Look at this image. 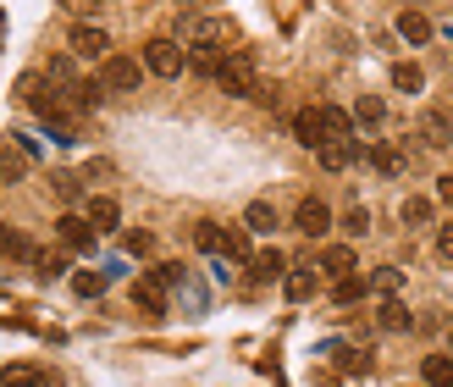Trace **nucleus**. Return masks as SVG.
<instances>
[{
    "mask_svg": "<svg viewBox=\"0 0 453 387\" xmlns=\"http://www.w3.org/2000/svg\"><path fill=\"white\" fill-rule=\"evenodd\" d=\"M216 83H221V95L255 100V95H260V73H255V56H249V50H226V61H221Z\"/></svg>",
    "mask_w": 453,
    "mask_h": 387,
    "instance_id": "nucleus-1",
    "label": "nucleus"
},
{
    "mask_svg": "<svg viewBox=\"0 0 453 387\" xmlns=\"http://www.w3.org/2000/svg\"><path fill=\"white\" fill-rule=\"evenodd\" d=\"M17 89H22V100H28V105L39 111V117H50V122H66V111H73L61 89H56L50 78H39V73H28V78H22Z\"/></svg>",
    "mask_w": 453,
    "mask_h": 387,
    "instance_id": "nucleus-2",
    "label": "nucleus"
},
{
    "mask_svg": "<svg viewBox=\"0 0 453 387\" xmlns=\"http://www.w3.org/2000/svg\"><path fill=\"white\" fill-rule=\"evenodd\" d=\"M144 78V61L139 56H105L100 61V89H111V95H133Z\"/></svg>",
    "mask_w": 453,
    "mask_h": 387,
    "instance_id": "nucleus-3",
    "label": "nucleus"
},
{
    "mask_svg": "<svg viewBox=\"0 0 453 387\" xmlns=\"http://www.w3.org/2000/svg\"><path fill=\"white\" fill-rule=\"evenodd\" d=\"M183 61H188V50L177 39H150L144 44V73H155V78H177Z\"/></svg>",
    "mask_w": 453,
    "mask_h": 387,
    "instance_id": "nucleus-4",
    "label": "nucleus"
},
{
    "mask_svg": "<svg viewBox=\"0 0 453 387\" xmlns=\"http://www.w3.org/2000/svg\"><path fill=\"white\" fill-rule=\"evenodd\" d=\"M293 227H299L304 238H326L332 233V211H326V199H299V211H293Z\"/></svg>",
    "mask_w": 453,
    "mask_h": 387,
    "instance_id": "nucleus-5",
    "label": "nucleus"
},
{
    "mask_svg": "<svg viewBox=\"0 0 453 387\" xmlns=\"http://www.w3.org/2000/svg\"><path fill=\"white\" fill-rule=\"evenodd\" d=\"M73 56L78 61H105L111 56V34L95 28V22H78V28H73Z\"/></svg>",
    "mask_w": 453,
    "mask_h": 387,
    "instance_id": "nucleus-6",
    "label": "nucleus"
},
{
    "mask_svg": "<svg viewBox=\"0 0 453 387\" xmlns=\"http://www.w3.org/2000/svg\"><path fill=\"white\" fill-rule=\"evenodd\" d=\"M56 238H61V249H66V255H88V249H95V227H88L83 216H61L56 221Z\"/></svg>",
    "mask_w": 453,
    "mask_h": 387,
    "instance_id": "nucleus-7",
    "label": "nucleus"
},
{
    "mask_svg": "<svg viewBox=\"0 0 453 387\" xmlns=\"http://www.w3.org/2000/svg\"><path fill=\"white\" fill-rule=\"evenodd\" d=\"M188 44H216V50H226V44H233V22L226 17H194L188 22Z\"/></svg>",
    "mask_w": 453,
    "mask_h": 387,
    "instance_id": "nucleus-8",
    "label": "nucleus"
},
{
    "mask_svg": "<svg viewBox=\"0 0 453 387\" xmlns=\"http://www.w3.org/2000/svg\"><path fill=\"white\" fill-rule=\"evenodd\" d=\"M133 305H139V315H150V321H155V315H166V288L155 283V271H144V277L133 283Z\"/></svg>",
    "mask_w": 453,
    "mask_h": 387,
    "instance_id": "nucleus-9",
    "label": "nucleus"
},
{
    "mask_svg": "<svg viewBox=\"0 0 453 387\" xmlns=\"http://www.w3.org/2000/svg\"><path fill=\"white\" fill-rule=\"evenodd\" d=\"M315 111H321V139L326 144H349L354 139V117H349V111H337V105H315Z\"/></svg>",
    "mask_w": 453,
    "mask_h": 387,
    "instance_id": "nucleus-10",
    "label": "nucleus"
},
{
    "mask_svg": "<svg viewBox=\"0 0 453 387\" xmlns=\"http://www.w3.org/2000/svg\"><path fill=\"white\" fill-rule=\"evenodd\" d=\"M0 387H50V376L39 366H28V360H12V366L0 371Z\"/></svg>",
    "mask_w": 453,
    "mask_h": 387,
    "instance_id": "nucleus-11",
    "label": "nucleus"
},
{
    "mask_svg": "<svg viewBox=\"0 0 453 387\" xmlns=\"http://www.w3.org/2000/svg\"><path fill=\"white\" fill-rule=\"evenodd\" d=\"M83 221L95 227V233H117V221H122V211H117V199H88V211H83Z\"/></svg>",
    "mask_w": 453,
    "mask_h": 387,
    "instance_id": "nucleus-12",
    "label": "nucleus"
},
{
    "mask_svg": "<svg viewBox=\"0 0 453 387\" xmlns=\"http://www.w3.org/2000/svg\"><path fill=\"white\" fill-rule=\"evenodd\" d=\"M221 260H255V249H249V227H221Z\"/></svg>",
    "mask_w": 453,
    "mask_h": 387,
    "instance_id": "nucleus-13",
    "label": "nucleus"
},
{
    "mask_svg": "<svg viewBox=\"0 0 453 387\" xmlns=\"http://www.w3.org/2000/svg\"><path fill=\"white\" fill-rule=\"evenodd\" d=\"M249 271H255V283H277L288 271V255H282V249H260V255L249 260Z\"/></svg>",
    "mask_w": 453,
    "mask_h": 387,
    "instance_id": "nucleus-14",
    "label": "nucleus"
},
{
    "mask_svg": "<svg viewBox=\"0 0 453 387\" xmlns=\"http://www.w3.org/2000/svg\"><path fill=\"white\" fill-rule=\"evenodd\" d=\"M293 139H299V144H310V150H321L326 139H321V111H299V117H293Z\"/></svg>",
    "mask_w": 453,
    "mask_h": 387,
    "instance_id": "nucleus-15",
    "label": "nucleus"
},
{
    "mask_svg": "<svg viewBox=\"0 0 453 387\" xmlns=\"http://www.w3.org/2000/svg\"><path fill=\"white\" fill-rule=\"evenodd\" d=\"M420 376H426V387H453V354H426Z\"/></svg>",
    "mask_w": 453,
    "mask_h": 387,
    "instance_id": "nucleus-16",
    "label": "nucleus"
},
{
    "mask_svg": "<svg viewBox=\"0 0 453 387\" xmlns=\"http://www.w3.org/2000/svg\"><path fill=\"white\" fill-rule=\"evenodd\" d=\"M34 255H39V249L22 238L17 227H0V260H34Z\"/></svg>",
    "mask_w": 453,
    "mask_h": 387,
    "instance_id": "nucleus-17",
    "label": "nucleus"
},
{
    "mask_svg": "<svg viewBox=\"0 0 453 387\" xmlns=\"http://www.w3.org/2000/svg\"><path fill=\"white\" fill-rule=\"evenodd\" d=\"M398 34L410 39V44H426L437 28H432V17H426V12H403V17H398Z\"/></svg>",
    "mask_w": 453,
    "mask_h": 387,
    "instance_id": "nucleus-18",
    "label": "nucleus"
},
{
    "mask_svg": "<svg viewBox=\"0 0 453 387\" xmlns=\"http://www.w3.org/2000/svg\"><path fill=\"white\" fill-rule=\"evenodd\" d=\"M221 61H226V50H216V44H188V66L194 73H221Z\"/></svg>",
    "mask_w": 453,
    "mask_h": 387,
    "instance_id": "nucleus-19",
    "label": "nucleus"
},
{
    "mask_svg": "<svg viewBox=\"0 0 453 387\" xmlns=\"http://www.w3.org/2000/svg\"><path fill=\"white\" fill-rule=\"evenodd\" d=\"M321 271H332V277H349V271H354V249H349V244H326V249H321Z\"/></svg>",
    "mask_w": 453,
    "mask_h": 387,
    "instance_id": "nucleus-20",
    "label": "nucleus"
},
{
    "mask_svg": "<svg viewBox=\"0 0 453 387\" xmlns=\"http://www.w3.org/2000/svg\"><path fill=\"white\" fill-rule=\"evenodd\" d=\"M243 227H249V233H271V227H277V205H271V199H255V205L243 211Z\"/></svg>",
    "mask_w": 453,
    "mask_h": 387,
    "instance_id": "nucleus-21",
    "label": "nucleus"
},
{
    "mask_svg": "<svg viewBox=\"0 0 453 387\" xmlns=\"http://www.w3.org/2000/svg\"><path fill=\"white\" fill-rule=\"evenodd\" d=\"M365 288H371V283L359 277V271H349V277L332 283V299H337V305H354V299H365Z\"/></svg>",
    "mask_w": 453,
    "mask_h": 387,
    "instance_id": "nucleus-22",
    "label": "nucleus"
},
{
    "mask_svg": "<svg viewBox=\"0 0 453 387\" xmlns=\"http://www.w3.org/2000/svg\"><path fill=\"white\" fill-rule=\"evenodd\" d=\"M22 172H28V150H12L6 144V150H0V183H17Z\"/></svg>",
    "mask_w": 453,
    "mask_h": 387,
    "instance_id": "nucleus-23",
    "label": "nucleus"
},
{
    "mask_svg": "<svg viewBox=\"0 0 453 387\" xmlns=\"http://www.w3.org/2000/svg\"><path fill=\"white\" fill-rule=\"evenodd\" d=\"M371 161H376V172H388V177H398L403 166H410L403 150H393V144H371Z\"/></svg>",
    "mask_w": 453,
    "mask_h": 387,
    "instance_id": "nucleus-24",
    "label": "nucleus"
},
{
    "mask_svg": "<svg viewBox=\"0 0 453 387\" xmlns=\"http://www.w3.org/2000/svg\"><path fill=\"white\" fill-rule=\"evenodd\" d=\"M398 216L410 221V227H432V199H420V194H410L398 205Z\"/></svg>",
    "mask_w": 453,
    "mask_h": 387,
    "instance_id": "nucleus-25",
    "label": "nucleus"
},
{
    "mask_svg": "<svg viewBox=\"0 0 453 387\" xmlns=\"http://www.w3.org/2000/svg\"><path fill=\"white\" fill-rule=\"evenodd\" d=\"M393 83L403 89V95H420V89H426V73H420L415 61H398V66H393Z\"/></svg>",
    "mask_w": 453,
    "mask_h": 387,
    "instance_id": "nucleus-26",
    "label": "nucleus"
},
{
    "mask_svg": "<svg viewBox=\"0 0 453 387\" xmlns=\"http://www.w3.org/2000/svg\"><path fill=\"white\" fill-rule=\"evenodd\" d=\"M354 122H365V128H381V122H388V105H381L376 95H359V105H354Z\"/></svg>",
    "mask_w": 453,
    "mask_h": 387,
    "instance_id": "nucleus-27",
    "label": "nucleus"
},
{
    "mask_svg": "<svg viewBox=\"0 0 453 387\" xmlns=\"http://www.w3.org/2000/svg\"><path fill=\"white\" fill-rule=\"evenodd\" d=\"M420 133H426V144H448V133H453V122L442 117V111H426V117H420Z\"/></svg>",
    "mask_w": 453,
    "mask_h": 387,
    "instance_id": "nucleus-28",
    "label": "nucleus"
},
{
    "mask_svg": "<svg viewBox=\"0 0 453 387\" xmlns=\"http://www.w3.org/2000/svg\"><path fill=\"white\" fill-rule=\"evenodd\" d=\"M376 321H381V332H410V310H403L398 299H388V305H381V315H376Z\"/></svg>",
    "mask_w": 453,
    "mask_h": 387,
    "instance_id": "nucleus-29",
    "label": "nucleus"
},
{
    "mask_svg": "<svg viewBox=\"0 0 453 387\" xmlns=\"http://www.w3.org/2000/svg\"><path fill=\"white\" fill-rule=\"evenodd\" d=\"M349 161H354V139H349V144H321V166H326V172H343Z\"/></svg>",
    "mask_w": 453,
    "mask_h": 387,
    "instance_id": "nucleus-30",
    "label": "nucleus"
},
{
    "mask_svg": "<svg viewBox=\"0 0 453 387\" xmlns=\"http://www.w3.org/2000/svg\"><path fill=\"white\" fill-rule=\"evenodd\" d=\"M337 227H343L349 238H365L371 233V211H365V205H354V211H343V221H337Z\"/></svg>",
    "mask_w": 453,
    "mask_h": 387,
    "instance_id": "nucleus-31",
    "label": "nucleus"
},
{
    "mask_svg": "<svg viewBox=\"0 0 453 387\" xmlns=\"http://www.w3.org/2000/svg\"><path fill=\"white\" fill-rule=\"evenodd\" d=\"M337 360H343V376H365V371L376 366L365 349H337Z\"/></svg>",
    "mask_w": 453,
    "mask_h": 387,
    "instance_id": "nucleus-32",
    "label": "nucleus"
},
{
    "mask_svg": "<svg viewBox=\"0 0 453 387\" xmlns=\"http://www.w3.org/2000/svg\"><path fill=\"white\" fill-rule=\"evenodd\" d=\"M34 266L44 271V277H61V271H66V249H39Z\"/></svg>",
    "mask_w": 453,
    "mask_h": 387,
    "instance_id": "nucleus-33",
    "label": "nucleus"
},
{
    "mask_svg": "<svg viewBox=\"0 0 453 387\" xmlns=\"http://www.w3.org/2000/svg\"><path fill=\"white\" fill-rule=\"evenodd\" d=\"M194 244L205 249V255H221V227H216V221H199V227H194Z\"/></svg>",
    "mask_w": 453,
    "mask_h": 387,
    "instance_id": "nucleus-34",
    "label": "nucleus"
},
{
    "mask_svg": "<svg viewBox=\"0 0 453 387\" xmlns=\"http://www.w3.org/2000/svg\"><path fill=\"white\" fill-rule=\"evenodd\" d=\"M73 293H78V299H95V293H105V277H100V271H78Z\"/></svg>",
    "mask_w": 453,
    "mask_h": 387,
    "instance_id": "nucleus-35",
    "label": "nucleus"
},
{
    "mask_svg": "<svg viewBox=\"0 0 453 387\" xmlns=\"http://www.w3.org/2000/svg\"><path fill=\"white\" fill-rule=\"evenodd\" d=\"M50 183H56V199H66V205H78V194H83V189H78V177H73V172H56Z\"/></svg>",
    "mask_w": 453,
    "mask_h": 387,
    "instance_id": "nucleus-36",
    "label": "nucleus"
},
{
    "mask_svg": "<svg viewBox=\"0 0 453 387\" xmlns=\"http://www.w3.org/2000/svg\"><path fill=\"white\" fill-rule=\"evenodd\" d=\"M371 283H376L381 293H398V288H403V271H398V266H376V277H371Z\"/></svg>",
    "mask_w": 453,
    "mask_h": 387,
    "instance_id": "nucleus-37",
    "label": "nucleus"
},
{
    "mask_svg": "<svg viewBox=\"0 0 453 387\" xmlns=\"http://www.w3.org/2000/svg\"><path fill=\"white\" fill-rule=\"evenodd\" d=\"M310 293H315V277H310V271H293V277H288V299H310Z\"/></svg>",
    "mask_w": 453,
    "mask_h": 387,
    "instance_id": "nucleus-38",
    "label": "nucleus"
},
{
    "mask_svg": "<svg viewBox=\"0 0 453 387\" xmlns=\"http://www.w3.org/2000/svg\"><path fill=\"white\" fill-rule=\"evenodd\" d=\"M155 283H161V288H177V283H183V266H177V260L155 266Z\"/></svg>",
    "mask_w": 453,
    "mask_h": 387,
    "instance_id": "nucleus-39",
    "label": "nucleus"
},
{
    "mask_svg": "<svg viewBox=\"0 0 453 387\" xmlns=\"http://www.w3.org/2000/svg\"><path fill=\"white\" fill-rule=\"evenodd\" d=\"M122 249H127V255H150L155 238H150V233H127V238H122Z\"/></svg>",
    "mask_w": 453,
    "mask_h": 387,
    "instance_id": "nucleus-40",
    "label": "nucleus"
},
{
    "mask_svg": "<svg viewBox=\"0 0 453 387\" xmlns=\"http://www.w3.org/2000/svg\"><path fill=\"white\" fill-rule=\"evenodd\" d=\"M437 255H442V260H453V221H448L442 233H437Z\"/></svg>",
    "mask_w": 453,
    "mask_h": 387,
    "instance_id": "nucleus-41",
    "label": "nucleus"
},
{
    "mask_svg": "<svg viewBox=\"0 0 453 387\" xmlns=\"http://www.w3.org/2000/svg\"><path fill=\"white\" fill-rule=\"evenodd\" d=\"M437 194H442V199L453 205V172H442V177H437Z\"/></svg>",
    "mask_w": 453,
    "mask_h": 387,
    "instance_id": "nucleus-42",
    "label": "nucleus"
},
{
    "mask_svg": "<svg viewBox=\"0 0 453 387\" xmlns=\"http://www.w3.org/2000/svg\"><path fill=\"white\" fill-rule=\"evenodd\" d=\"M66 12H78V17H83V12H95V0H66Z\"/></svg>",
    "mask_w": 453,
    "mask_h": 387,
    "instance_id": "nucleus-43",
    "label": "nucleus"
},
{
    "mask_svg": "<svg viewBox=\"0 0 453 387\" xmlns=\"http://www.w3.org/2000/svg\"><path fill=\"white\" fill-rule=\"evenodd\" d=\"M172 6H199V0H172Z\"/></svg>",
    "mask_w": 453,
    "mask_h": 387,
    "instance_id": "nucleus-44",
    "label": "nucleus"
},
{
    "mask_svg": "<svg viewBox=\"0 0 453 387\" xmlns=\"http://www.w3.org/2000/svg\"><path fill=\"white\" fill-rule=\"evenodd\" d=\"M448 344H453V321H448Z\"/></svg>",
    "mask_w": 453,
    "mask_h": 387,
    "instance_id": "nucleus-45",
    "label": "nucleus"
}]
</instances>
